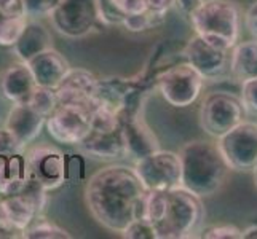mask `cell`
I'll return each mask as SVG.
<instances>
[{"mask_svg": "<svg viewBox=\"0 0 257 239\" xmlns=\"http://www.w3.org/2000/svg\"><path fill=\"white\" fill-rule=\"evenodd\" d=\"M147 193L135 167L110 164L90 177L85 199L97 222L113 233H121L133 220L144 218Z\"/></svg>", "mask_w": 257, "mask_h": 239, "instance_id": "cell-1", "label": "cell"}, {"mask_svg": "<svg viewBox=\"0 0 257 239\" xmlns=\"http://www.w3.org/2000/svg\"><path fill=\"white\" fill-rule=\"evenodd\" d=\"M144 218L154 226L157 239L192 237L205 218L201 198L184 187L149 191Z\"/></svg>", "mask_w": 257, "mask_h": 239, "instance_id": "cell-2", "label": "cell"}, {"mask_svg": "<svg viewBox=\"0 0 257 239\" xmlns=\"http://www.w3.org/2000/svg\"><path fill=\"white\" fill-rule=\"evenodd\" d=\"M182 187L200 198L212 196L225 183L232 171L219 152L216 142L195 139L185 144L181 152Z\"/></svg>", "mask_w": 257, "mask_h": 239, "instance_id": "cell-3", "label": "cell"}, {"mask_svg": "<svg viewBox=\"0 0 257 239\" xmlns=\"http://www.w3.org/2000/svg\"><path fill=\"white\" fill-rule=\"evenodd\" d=\"M195 34L220 50H232L241 32V8L232 0H201L189 13Z\"/></svg>", "mask_w": 257, "mask_h": 239, "instance_id": "cell-4", "label": "cell"}, {"mask_svg": "<svg viewBox=\"0 0 257 239\" xmlns=\"http://www.w3.org/2000/svg\"><path fill=\"white\" fill-rule=\"evenodd\" d=\"M47 193L39 183L26 177V182L16 193L0 194V228L13 234L23 233L45 207Z\"/></svg>", "mask_w": 257, "mask_h": 239, "instance_id": "cell-5", "label": "cell"}, {"mask_svg": "<svg viewBox=\"0 0 257 239\" xmlns=\"http://www.w3.org/2000/svg\"><path fill=\"white\" fill-rule=\"evenodd\" d=\"M80 145L88 155L104 159L121 158L125 155L121 136V123L118 113L107 107L97 105L91 112V125L90 131Z\"/></svg>", "mask_w": 257, "mask_h": 239, "instance_id": "cell-6", "label": "cell"}, {"mask_svg": "<svg viewBox=\"0 0 257 239\" xmlns=\"http://www.w3.org/2000/svg\"><path fill=\"white\" fill-rule=\"evenodd\" d=\"M205 78L189 63H177L162 69L155 77V88L163 99L176 109L195 104L203 93Z\"/></svg>", "mask_w": 257, "mask_h": 239, "instance_id": "cell-7", "label": "cell"}, {"mask_svg": "<svg viewBox=\"0 0 257 239\" xmlns=\"http://www.w3.org/2000/svg\"><path fill=\"white\" fill-rule=\"evenodd\" d=\"M246 120V109L240 94L214 91L205 96L200 107V125L208 136L219 139Z\"/></svg>", "mask_w": 257, "mask_h": 239, "instance_id": "cell-8", "label": "cell"}, {"mask_svg": "<svg viewBox=\"0 0 257 239\" xmlns=\"http://www.w3.org/2000/svg\"><path fill=\"white\" fill-rule=\"evenodd\" d=\"M51 24L61 35L83 39L102 28L97 12V0H61L50 15Z\"/></svg>", "mask_w": 257, "mask_h": 239, "instance_id": "cell-9", "label": "cell"}, {"mask_svg": "<svg viewBox=\"0 0 257 239\" xmlns=\"http://www.w3.org/2000/svg\"><path fill=\"white\" fill-rule=\"evenodd\" d=\"M135 171L147 191H163L182 187V167L179 153L157 150L136 159Z\"/></svg>", "mask_w": 257, "mask_h": 239, "instance_id": "cell-10", "label": "cell"}, {"mask_svg": "<svg viewBox=\"0 0 257 239\" xmlns=\"http://www.w3.org/2000/svg\"><path fill=\"white\" fill-rule=\"evenodd\" d=\"M216 144L232 171H252L257 164V123L243 120Z\"/></svg>", "mask_w": 257, "mask_h": 239, "instance_id": "cell-11", "label": "cell"}, {"mask_svg": "<svg viewBox=\"0 0 257 239\" xmlns=\"http://www.w3.org/2000/svg\"><path fill=\"white\" fill-rule=\"evenodd\" d=\"M26 177L39 183L43 190L51 191L61 187L69 175V163L66 155L50 145H40L32 148L24 156Z\"/></svg>", "mask_w": 257, "mask_h": 239, "instance_id": "cell-12", "label": "cell"}, {"mask_svg": "<svg viewBox=\"0 0 257 239\" xmlns=\"http://www.w3.org/2000/svg\"><path fill=\"white\" fill-rule=\"evenodd\" d=\"M91 112V109L83 105L58 102L55 110L45 120L50 136L59 144L78 145L90 131Z\"/></svg>", "mask_w": 257, "mask_h": 239, "instance_id": "cell-13", "label": "cell"}, {"mask_svg": "<svg viewBox=\"0 0 257 239\" xmlns=\"http://www.w3.org/2000/svg\"><path fill=\"white\" fill-rule=\"evenodd\" d=\"M182 56L205 80H217L228 70L230 51L211 45L197 34L185 43Z\"/></svg>", "mask_w": 257, "mask_h": 239, "instance_id": "cell-14", "label": "cell"}, {"mask_svg": "<svg viewBox=\"0 0 257 239\" xmlns=\"http://www.w3.org/2000/svg\"><path fill=\"white\" fill-rule=\"evenodd\" d=\"M97 78L86 69L70 67L66 77L56 86L59 104H75L94 110L97 107Z\"/></svg>", "mask_w": 257, "mask_h": 239, "instance_id": "cell-15", "label": "cell"}, {"mask_svg": "<svg viewBox=\"0 0 257 239\" xmlns=\"http://www.w3.org/2000/svg\"><path fill=\"white\" fill-rule=\"evenodd\" d=\"M118 118L121 123V136L126 156L139 159L160 150V142H158L155 132L143 118V113Z\"/></svg>", "mask_w": 257, "mask_h": 239, "instance_id": "cell-16", "label": "cell"}, {"mask_svg": "<svg viewBox=\"0 0 257 239\" xmlns=\"http://www.w3.org/2000/svg\"><path fill=\"white\" fill-rule=\"evenodd\" d=\"M26 64L31 69V74L35 80V83L39 86L53 88V90H56L61 80L70 70L69 61L55 48H48L39 53L37 56L29 59Z\"/></svg>", "mask_w": 257, "mask_h": 239, "instance_id": "cell-17", "label": "cell"}, {"mask_svg": "<svg viewBox=\"0 0 257 239\" xmlns=\"http://www.w3.org/2000/svg\"><path fill=\"white\" fill-rule=\"evenodd\" d=\"M45 117L35 112L28 102H15L7 115L5 128L26 147L37 139L45 125Z\"/></svg>", "mask_w": 257, "mask_h": 239, "instance_id": "cell-18", "label": "cell"}, {"mask_svg": "<svg viewBox=\"0 0 257 239\" xmlns=\"http://www.w3.org/2000/svg\"><path fill=\"white\" fill-rule=\"evenodd\" d=\"M35 85L37 83H35V80L31 74V69L26 63H20L8 67L4 72L2 78H0L2 94L13 104L28 102Z\"/></svg>", "mask_w": 257, "mask_h": 239, "instance_id": "cell-19", "label": "cell"}, {"mask_svg": "<svg viewBox=\"0 0 257 239\" xmlns=\"http://www.w3.org/2000/svg\"><path fill=\"white\" fill-rule=\"evenodd\" d=\"M15 55L20 58L21 63H28L29 59L37 56L39 53L53 48L51 43V34L43 24L39 21L29 20L20 39L12 47Z\"/></svg>", "mask_w": 257, "mask_h": 239, "instance_id": "cell-20", "label": "cell"}, {"mask_svg": "<svg viewBox=\"0 0 257 239\" xmlns=\"http://www.w3.org/2000/svg\"><path fill=\"white\" fill-rule=\"evenodd\" d=\"M228 72L238 83L257 78V40L255 39L238 42L230 50Z\"/></svg>", "mask_w": 257, "mask_h": 239, "instance_id": "cell-21", "label": "cell"}, {"mask_svg": "<svg viewBox=\"0 0 257 239\" xmlns=\"http://www.w3.org/2000/svg\"><path fill=\"white\" fill-rule=\"evenodd\" d=\"M26 182L24 153L0 156V194L16 193Z\"/></svg>", "mask_w": 257, "mask_h": 239, "instance_id": "cell-22", "label": "cell"}, {"mask_svg": "<svg viewBox=\"0 0 257 239\" xmlns=\"http://www.w3.org/2000/svg\"><path fill=\"white\" fill-rule=\"evenodd\" d=\"M21 237L24 239H70L72 236L55 223L48 222L45 218L35 217L28 228L23 229Z\"/></svg>", "mask_w": 257, "mask_h": 239, "instance_id": "cell-23", "label": "cell"}, {"mask_svg": "<svg viewBox=\"0 0 257 239\" xmlns=\"http://www.w3.org/2000/svg\"><path fill=\"white\" fill-rule=\"evenodd\" d=\"M29 18L26 15H4L0 21V45L13 47L23 34Z\"/></svg>", "mask_w": 257, "mask_h": 239, "instance_id": "cell-24", "label": "cell"}, {"mask_svg": "<svg viewBox=\"0 0 257 239\" xmlns=\"http://www.w3.org/2000/svg\"><path fill=\"white\" fill-rule=\"evenodd\" d=\"M165 15H158L150 10L135 13V15H126L123 18L121 26L130 32H146L149 29L157 28L158 24L165 21Z\"/></svg>", "mask_w": 257, "mask_h": 239, "instance_id": "cell-25", "label": "cell"}, {"mask_svg": "<svg viewBox=\"0 0 257 239\" xmlns=\"http://www.w3.org/2000/svg\"><path fill=\"white\" fill-rule=\"evenodd\" d=\"M28 104L31 107L39 112L43 117H48V115L55 110V107L58 105V96L56 91L53 88H47V86H39L35 85L34 91L31 94V97L28 99Z\"/></svg>", "mask_w": 257, "mask_h": 239, "instance_id": "cell-26", "label": "cell"}, {"mask_svg": "<svg viewBox=\"0 0 257 239\" xmlns=\"http://www.w3.org/2000/svg\"><path fill=\"white\" fill-rule=\"evenodd\" d=\"M59 4L61 0H23L26 16L29 20H39V18L50 16Z\"/></svg>", "mask_w": 257, "mask_h": 239, "instance_id": "cell-27", "label": "cell"}, {"mask_svg": "<svg viewBox=\"0 0 257 239\" xmlns=\"http://www.w3.org/2000/svg\"><path fill=\"white\" fill-rule=\"evenodd\" d=\"M97 12H99V20L104 26H121L123 18H125L115 0H97Z\"/></svg>", "mask_w": 257, "mask_h": 239, "instance_id": "cell-28", "label": "cell"}, {"mask_svg": "<svg viewBox=\"0 0 257 239\" xmlns=\"http://www.w3.org/2000/svg\"><path fill=\"white\" fill-rule=\"evenodd\" d=\"M121 234L130 239H157L154 226L146 218H136L123 229Z\"/></svg>", "mask_w": 257, "mask_h": 239, "instance_id": "cell-29", "label": "cell"}, {"mask_svg": "<svg viewBox=\"0 0 257 239\" xmlns=\"http://www.w3.org/2000/svg\"><path fill=\"white\" fill-rule=\"evenodd\" d=\"M241 231L238 226L235 225H214V226H208L201 231V237L206 239H241Z\"/></svg>", "mask_w": 257, "mask_h": 239, "instance_id": "cell-30", "label": "cell"}, {"mask_svg": "<svg viewBox=\"0 0 257 239\" xmlns=\"http://www.w3.org/2000/svg\"><path fill=\"white\" fill-rule=\"evenodd\" d=\"M240 85V97L243 101L246 113H257V78L246 80Z\"/></svg>", "mask_w": 257, "mask_h": 239, "instance_id": "cell-31", "label": "cell"}, {"mask_svg": "<svg viewBox=\"0 0 257 239\" xmlns=\"http://www.w3.org/2000/svg\"><path fill=\"white\" fill-rule=\"evenodd\" d=\"M23 152H24V145L20 144V140H18L5 126L0 129V156L16 155Z\"/></svg>", "mask_w": 257, "mask_h": 239, "instance_id": "cell-32", "label": "cell"}, {"mask_svg": "<svg viewBox=\"0 0 257 239\" xmlns=\"http://www.w3.org/2000/svg\"><path fill=\"white\" fill-rule=\"evenodd\" d=\"M115 4L118 5V8L123 12V15H135L147 10L146 0H115Z\"/></svg>", "mask_w": 257, "mask_h": 239, "instance_id": "cell-33", "label": "cell"}, {"mask_svg": "<svg viewBox=\"0 0 257 239\" xmlns=\"http://www.w3.org/2000/svg\"><path fill=\"white\" fill-rule=\"evenodd\" d=\"M244 26L247 32L252 35V39L257 40V0L249 5L244 13Z\"/></svg>", "mask_w": 257, "mask_h": 239, "instance_id": "cell-34", "label": "cell"}, {"mask_svg": "<svg viewBox=\"0 0 257 239\" xmlns=\"http://www.w3.org/2000/svg\"><path fill=\"white\" fill-rule=\"evenodd\" d=\"M0 12L4 15H26L23 0H0Z\"/></svg>", "mask_w": 257, "mask_h": 239, "instance_id": "cell-35", "label": "cell"}, {"mask_svg": "<svg viewBox=\"0 0 257 239\" xmlns=\"http://www.w3.org/2000/svg\"><path fill=\"white\" fill-rule=\"evenodd\" d=\"M146 4H147V10L166 16L170 8L174 5V0H146Z\"/></svg>", "mask_w": 257, "mask_h": 239, "instance_id": "cell-36", "label": "cell"}, {"mask_svg": "<svg viewBox=\"0 0 257 239\" xmlns=\"http://www.w3.org/2000/svg\"><path fill=\"white\" fill-rule=\"evenodd\" d=\"M200 4H201V0H174V5H177L184 13H187V15Z\"/></svg>", "mask_w": 257, "mask_h": 239, "instance_id": "cell-37", "label": "cell"}, {"mask_svg": "<svg viewBox=\"0 0 257 239\" xmlns=\"http://www.w3.org/2000/svg\"><path fill=\"white\" fill-rule=\"evenodd\" d=\"M241 237H244V239H257V225L247 226L246 229H243Z\"/></svg>", "mask_w": 257, "mask_h": 239, "instance_id": "cell-38", "label": "cell"}, {"mask_svg": "<svg viewBox=\"0 0 257 239\" xmlns=\"http://www.w3.org/2000/svg\"><path fill=\"white\" fill-rule=\"evenodd\" d=\"M252 171H254V182H255V187H257V164L254 166Z\"/></svg>", "mask_w": 257, "mask_h": 239, "instance_id": "cell-39", "label": "cell"}, {"mask_svg": "<svg viewBox=\"0 0 257 239\" xmlns=\"http://www.w3.org/2000/svg\"><path fill=\"white\" fill-rule=\"evenodd\" d=\"M2 18H4V13H2V12H0V21H2Z\"/></svg>", "mask_w": 257, "mask_h": 239, "instance_id": "cell-40", "label": "cell"}]
</instances>
